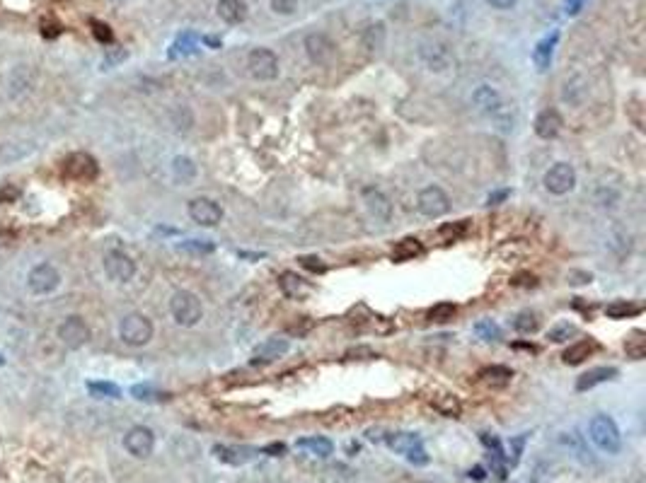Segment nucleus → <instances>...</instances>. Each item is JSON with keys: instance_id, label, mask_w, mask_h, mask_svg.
Instances as JSON below:
<instances>
[{"instance_id": "nucleus-52", "label": "nucleus", "mask_w": 646, "mask_h": 483, "mask_svg": "<svg viewBox=\"0 0 646 483\" xmlns=\"http://www.w3.org/2000/svg\"><path fill=\"white\" fill-rule=\"evenodd\" d=\"M262 452L269 454V457H281V454H286V445H283V443H272V445H267Z\"/></svg>"}, {"instance_id": "nucleus-5", "label": "nucleus", "mask_w": 646, "mask_h": 483, "mask_svg": "<svg viewBox=\"0 0 646 483\" xmlns=\"http://www.w3.org/2000/svg\"><path fill=\"white\" fill-rule=\"evenodd\" d=\"M247 68H250V75L254 77V80L272 82L278 77V56L272 49L256 46V49L250 51V56H247Z\"/></svg>"}, {"instance_id": "nucleus-14", "label": "nucleus", "mask_w": 646, "mask_h": 483, "mask_svg": "<svg viewBox=\"0 0 646 483\" xmlns=\"http://www.w3.org/2000/svg\"><path fill=\"white\" fill-rule=\"evenodd\" d=\"M303 49H305V53H308L310 61L318 63V66H324V63H329V61H332V56H334V44H332V39H329L327 34H322V32H313V34L305 36Z\"/></svg>"}, {"instance_id": "nucleus-29", "label": "nucleus", "mask_w": 646, "mask_h": 483, "mask_svg": "<svg viewBox=\"0 0 646 483\" xmlns=\"http://www.w3.org/2000/svg\"><path fill=\"white\" fill-rule=\"evenodd\" d=\"M433 408L446 418H457L462 413V404L455 394H438L433 399Z\"/></svg>"}, {"instance_id": "nucleus-44", "label": "nucleus", "mask_w": 646, "mask_h": 483, "mask_svg": "<svg viewBox=\"0 0 646 483\" xmlns=\"http://www.w3.org/2000/svg\"><path fill=\"white\" fill-rule=\"evenodd\" d=\"M574 331L576 329L571 324H559V326H554V329H549L547 338H549V341H554V343H562V341H566V338H569Z\"/></svg>"}, {"instance_id": "nucleus-30", "label": "nucleus", "mask_w": 646, "mask_h": 483, "mask_svg": "<svg viewBox=\"0 0 646 483\" xmlns=\"http://www.w3.org/2000/svg\"><path fill=\"white\" fill-rule=\"evenodd\" d=\"M387 445H390L395 452L407 454L409 449L419 447L421 438L416 435V432H395V435H387Z\"/></svg>"}, {"instance_id": "nucleus-39", "label": "nucleus", "mask_w": 646, "mask_h": 483, "mask_svg": "<svg viewBox=\"0 0 646 483\" xmlns=\"http://www.w3.org/2000/svg\"><path fill=\"white\" fill-rule=\"evenodd\" d=\"M475 334H477L482 341H499V338H501V326L492 319H482L475 324Z\"/></svg>"}, {"instance_id": "nucleus-46", "label": "nucleus", "mask_w": 646, "mask_h": 483, "mask_svg": "<svg viewBox=\"0 0 646 483\" xmlns=\"http://www.w3.org/2000/svg\"><path fill=\"white\" fill-rule=\"evenodd\" d=\"M39 29H41V36H44V39H56V36L63 32V27L58 25L56 20H44Z\"/></svg>"}, {"instance_id": "nucleus-28", "label": "nucleus", "mask_w": 646, "mask_h": 483, "mask_svg": "<svg viewBox=\"0 0 646 483\" xmlns=\"http://www.w3.org/2000/svg\"><path fill=\"white\" fill-rule=\"evenodd\" d=\"M419 254H424V245H421L419 239L407 237V239H402V242H397L390 256H392V261H409Z\"/></svg>"}, {"instance_id": "nucleus-37", "label": "nucleus", "mask_w": 646, "mask_h": 483, "mask_svg": "<svg viewBox=\"0 0 646 483\" xmlns=\"http://www.w3.org/2000/svg\"><path fill=\"white\" fill-rule=\"evenodd\" d=\"M88 392L95 399H119L121 397V389L112 382H88Z\"/></svg>"}, {"instance_id": "nucleus-20", "label": "nucleus", "mask_w": 646, "mask_h": 483, "mask_svg": "<svg viewBox=\"0 0 646 483\" xmlns=\"http://www.w3.org/2000/svg\"><path fill=\"white\" fill-rule=\"evenodd\" d=\"M215 12H218V17H221L226 25H240L247 17V5H245V0H218Z\"/></svg>"}, {"instance_id": "nucleus-34", "label": "nucleus", "mask_w": 646, "mask_h": 483, "mask_svg": "<svg viewBox=\"0 0 646 483\" xmlns=\"http://www.w3.org/2000/svg\"><path fill=\"white\" fill-rule=\"evenodd\" d=\"M131 397H134L136 401L153 404V401H163V399H167V394L160 392L158 386H153V384H134L131 386Z\"/></svg>"}, {"instance_id": "nucleus-21", "label": "nucleus", "mask_w": 646, "mask_h": 483, "mask_svg": "<svg viewBox=\"0 0 646 483\" xmlns=\"http://www.w3.org/2000/svg\"><path fill=\"white\" fill-rule=\"evenodd\" d=\"M559 41V32H552V34L542 36V39L535 44V51H533V61L535 66H538V71H547L549 63H552V56H554V46H557Z\"/></svg>"}, {"instance_id": "nucleus-43", "label": "nucleus", "mask_w": 646, "mask_h": 483, "mask_svg": "<svg viewBox=\"0 0 646 483\" xmlns=\"http://www.w3.org/2000/svg\"><path fill=\"white\" fill-rule=\"evenodd\" d=\"M90 27H93V34L97 41H102V44H112L114 41V32L112 27L107 25V22L102 20H90Z\"/></svg>"}, {"instance_id": "nucleus-27", "label": "nucleus", "mask_w": 646, "mask_h": 483, "mask_svg": "<svg viewBox=\"0 0 646 483\" xmlns=\"http://www.w3.org/2000/svg\"><path fill=\"white\" fill-rule=\"evenodd\" d=\"M385 36H387V29H385L383 22H370L368 27L363 29L361 39H363V46L370 49V51H380L385 46Z\"/></svg>"}, {"instance_id": "nucleus-33", "label": "nucleus", "mask_w": 646, "mask_h": 483, "mask_svg": "<svg viewBox=\"0 0 646 483\" xmlns=\"http://www.w3.org/2000/svg\"><path fill=\"white\" fill-rule=\"evenodd\" d=\"M199 46V36L191 34V32H184L182 36H177V41L172 44V51H169V58H180V56H189V53L196 51Z\"/></svg>"}, {"instance_id": "nucleus-25", "label": "nucleus", "mask_w": 646, "mask_h": 483, "mask_svg": "<svg viewBox=\"0 0 646 483\" xmlns=\"http://www.w3.org/2000/svg\"><path fill=\"white\" fill-rule=\"evenodd\" d=\"M278 288H281L283 295L293 297V300H298V297H303L305 293H308V285H305V280L300 278L298 273H291V271L281 273V278H278Z\"/></svg>"}, {"instance_id": "nucleus-3", "label": "nucleus", "mask_w": 646, "mask_h": 483, "mask_svg": "<svg viewBox=\"0 0 646 483\" xmlns=\"http://www.w3.org/2000/svg\"><path fill=\"white\" fill-rule=\"evenodd\" d=\"M119 338H121L126 346L141 348L145 343H150L153 338V324L145 314H139V312H131L121 319L119 324Z\"/></svg>"}, {"instance_id": "nucleus-41", "label": "nucleus", "mask_w": 646, "mask_h": 483, "mask_svg": "<svg viewBox=\"0 0 646 483\" xmlns=\"http://www.w3.org/2000/svg\"><path fill=\"white\" fill-rule=\"evenodd\" d=\"M172 123L180 133H189L191 126H194V114L189 112V107H177L172 112Z\"/></svg>"}, {"instance_id": "nucleus-10", "label": "nucleus", "mask_w": 646, "mask_h": 483, "mask_svg": "<svg viewBox=\"0 0 646 483\" xmlns=\"http://www.w3.org/2000/svg\"><path fill=\"white\" fill-rule=\"evenodd\" d=\"M104 273L114 283H128L136 275V261L119 249H112L104 254Z\"/></svg>"}, {"instance_id": "nucleus-13", "label": "nucleus", "mask_w": 646, "mask_h": 483, "mask_svg": "<svg viewBox=\"0 0 646 483\" xmlns=\"http://www.w3.org/2000/svg\"><path fill=\"white\" fill-rule=\"evenodd\" d=\"M189 218L196 225H204V227H215V225L223 220V208L215 201L211 199H194L189 201Z\"/></svg>"}, {"instance_id": "nucleus-26", "label": "nucleus", "mask_w": 646, "mask_h": 483, "mask_svg": "<svg viewBox=\"0 0 646 483\" xmlns=\"http://www.w3.org/2000/svg\"><path fill=\"white\" fill-rule=\"evenodd\" d=\"M196 174H199V167H196L191 158H187V155H177V158L172 160V177H175L177 182L189 184L196 179Z\"/></svg>"}, {"instance_id": "nucleus-55", "label": "nucleus", "mask_w": 646, "mask_h": 483, "mask_svg": "<svg viewBox=\"0 0 646 483\" xmlns=\"http://www.w3.org/2000/svg\"><path fill=\"white\" fill-rule=\"evenodd\" d=\"M126 56H128V53L123 51V49H121V51H112V53L107 56V61H104V66H112V63H121Z\"/></svg>"}, {"instance_id": "nucleus-22", "label": "nucleus", "mask_w": 646, "mask_h": 483, "mask_svg": "<svg viewBox=\"0 0 646 483\" xmlns=\"http://www.w3.org/2000/svg\"><path fill=\"white\" fill-rule=\"evenodd\" d=\"M215 459L230 464V467H240V464H247L252 457H254V449L250 447H230V445H215L213 447Z\"/></svg>"}, {"instance_id": "nucleus-56", "label": "nucleus", "mask_w": 646, "mask_h": 483, "mask_svg": "<svg viewBox=\"0 0 646 483\" xmlns=\"http://www.w3.org/2000/svg\"><path fill=\"white\" fill-rule=\"evenodd\" d=\"M300 264L308 266L310 271H324V264H320V259H308L305 256V259H300Z\"/></svg>"}, {"instance_id": "nucleus-59", "label": "nucleus", "mask_w": 646, "mask_h": 483, "mask_svg": "<svg viewBox=\"0 0 646 483\" xmlns=\"http://www.w3.org/2000/svg\"><path fill=\"white\" fill-rule=\"evenodd\" d=\"M206 44L208 46H213V49H221V39H213V36H206Z\"/></svg>"}, {"instance_id": "nucleus-31", "label": "nucleus", "mask_w": 646, "mask_h": 483, "mask_svg": "<svg viewBox=\"0 0 646 483\" xmlns=\"http://www.w3.org/2000/svg\"><path fill=\"white\" fill-rule=\"evenodd\" d=\"M177 251L191 254V256H208L215 251V245L211 239H184V242L177 245Z\"/></svg>"}, {"instance_id": "nucleus-24", "label": "nucleus", "mask_w": 646, "mask_h": 483, "mask_svg": "<svg viewBox=\"0 0 646 483\" xmlns=\"http://www.w3.org/2000/svg\"><path fill=\"white\" fill-rule=\"evenodd\" d=\"M479 382L487 386H492V389H501V386H506L508 382H511L513 372L508 370V367L503 365H492V367H484V370H479Z\"/></svg>"}, {"instance_id": "nucleus-32", "label": "nucleus", "mask_w": 646, "mask_h": 483, "mask_svg": "<svg viewBox=\"0 0 646 483\" xmlns=\"http://www.w3.org/2000/svg\"><path fill=\"white\" fill-rule=\"evenodd\" d=\"M298 447H303V449H308L310 454H315V457H329V454L334 452V445H332V440H327V438H303V440H298Z\"/></svg>"}, {"instance_id": "nucleus-54", "label": "nucleus", "mask_w": 646, "mask_h": 483, "mask_svg": "<svg viewBox=\"0 0 646 483\" xmlns=\"http://www.w3.org/2000/svg\"><path fill=\"white\" fill-rule=\"evenodd\" d=\"M487 3L494 10H511V8L516 5V0H487Z\"/></svg>"}, {"instance_id": "nucleus-58", "label": "nucleus", "mask_w": 646, "mask_h": 483, "mask_svg": "<svg viewBox=\"0 0 646 483\" xmlns=\"http://www.w3.org/2000/svg\"><path fill=\"white\" fill-rule=\"evenodd\" d=\"M346 356L349 358L351 356H373V351H370V348H356V351H349Z\"/></svg>"}, {"instance_id": "nucleus-17", "label": "nucleus", "mask_w": 646, "mask_h": 483, "mask_svg": "<svg viewBox=\"0 0 646 483\" xmlns=\"http://www.w3.org/2000/svg\"><path fill=\"white\" fill-rule=\"evenodd\" d=\"M562 126H564V121H562V114L557 112V109H545V112H540L538 116H535V136L542 138V140H552V138L559 136V131H562Z\"/></svg>"}, {"instance_id": "nucleus-9", "label": "nucleus", "mask_w": 646, "mask_h": 483, "mask_svg": "<svg viewBox=\"0 0 646 483\" xmlns=\"http://www.w3.org/2000/svg\"><path fill=\"white\" fill-rule=\"evenodd\" d=\"M123 449L136 459H148L155 449L153 430L145 425H134L123 435Z\"/></svg>"}, {"instance_id": "nucleus-11", "label": "nucleus", "mask_w": 646, "mask_h": 483, "mask_svg": "<svg viewBox=\"0 0 646 483\" xmlns=\"http://www.w3.org/2000/svg\"><path fill=\"white\" fill-rule=\"evenodd\" d=\"M472 104L477 109L479 114L489 119H501L506 114V107H503V99L499 95L497 87L492 85H479L477 90L472 92Z\"/></svg>"}, {"instance_id": "nucleus-40", "label": "nucleus", "mask_w": 646, "mask_h": 483, "mask_svg": "<svg viewBox=\"0 0 646 483\" xmlns=\"http://www.w3.org/2000/svg\"><path fill=\"white\" fill-rule=\"evenodd\" d=\"M457 307L453 305V302H438V305L431 307L429 312V319L436 321V324H443V321H451L453 317H455Z\"/></svg>"}, {"instance_id": "nucleus-45", "label": "nucleus", "mask_w": 646, "mask_h": 483, "mask_svg": "<svg viewBox=\"0 0 646 483\" xmlns=\"http://www.w3.org/2000/svg\"><path fill=\"white\" fill-rule=\"evenodd\" d=\"M272 3V10L276 12V15H293V12L298 10V3L300 0H269Z\"/></svg>"}, {"instance_id": "nucleus-23", "label": "nucleus", "mask_w": 646, "mask_h": 483, "mask_svg": "<svg viewBox=\"0 0 646 483\" xmlns=\"http://www.w3.org/2000/svg\"><path fill=\"white\" fill-rule=\"evenodd\" d=\"M595 351H598V343H595L593 338H584V341L571 343L564 351V356H562V360H564L566 365H581V362L593 356Z\"/></svg>"}, {"instance_id": "nucleus-19", "label": "nucleus", "mask_w": 646, "mask_h": 483, "mask_svg": "<svg viewBox=\"0 0 646 483\" xmlns=\"http://www.w3.org/2000/svg\"><path fill=\"white\" fill-rule=\"evenodd\" d=\"M617 377V367H593V370L584 372V375L576 380V392H588L593 386L603 384V382H610Z\"/></svg>"}, {"instance_id": "nucleus-51", "label": "nucleus", "mask_w": 646, "mask_h": 483, "mask_svg": "<svg viewBox=\"0 0 646 483\" xmlns=\"http://www.w3.org/2000/svg\"><path fill=\"white\" fill-rule=\"evenodd\" d=\"M586 3H588V0H564V12H566L569 17L579 15V12L584 10Z\"/></svg>"}, {"instance_id": "nucleus-48", "label": "nucleus", "mask_w": 646, "mask_h": 483, "mask_svg": "<svg viewBox=\"0 0 646 483\" xmlns=\"http://www.w3.org/2000/svg\"><path fill=\"white\" fill-rule=\"evenodd\" d=\"M525 440H528V432H523V435H518V438L511 440V449H513L511 464H518L521 454H523V447H525Z\"/></svg>"}, {"instance_id": "nucleus-49", "label": "nucleus", "mask_w": 646, "mask_h": 483, "mask_svg": "<svg viewBox=\"0 0 646 483\" xmlns=\"http://www.w3.org/2000/svg\"><path fill=\"white\" fill-rule=\"evenodd\" d=\"M17 199H20V188L17 186L8 184V186L0 188V203H15Z\"/></svg>"}, {"instance_id": "nucleus-36", "label": "nucleus", "mask_w": 646, "mask_h": 483, "mask_svg": "<svg viewBox=\"0 0 646 483\" xmlns=\"http://www.w3.org/2000/svg\"><path fill=\"white\" fill-rule=\"evenodd\" d=\"M639 312H641L639 305H632V302L627 300H617L606 307V314L610 317V319H627V317H636Z\"/></svg>"}, {"instance_id": "nucleus-57", "label": "nucleus", "mask_w": 646, "mask_h": 483, "mask_svg": "<svg viewBox=\"0 0 646 483\" xmlns=\"http://www.w3.org/2000/svg\"><path fill=\"white\" fill-rule=\"evenodd\" d=\"M470 478H475V481H484V469L482 467H475L470 471Z\"/></svg>"}, {"instance_id": "nucleus-16", "label": "nucleus", "mask_w": 646, "mask_h": 483, "mask_svg": "<svg viewBox=\"0 0 646 483\" xmlns=\"http://www.w3.org/2000/svg\"><path fill=\"white\" fill-rule=\"evenodd\" d=\"M363 203H366V208H368V213L373 215L375 220H380V223H387V220L392 218V203H390V199L380 191V188L366 186L363 188Z\"/></svg>"}, {"instance_id": "nucleus-53", "label": "nucleus", "mask_w": 646, "mask_h": 483, "mask_svg": "<svg viewBox=\"0 0 646 483\" xmlns=\"http://www.w3.org/2000/svg\"><path fill=\"white\" fill-rule=\"evenodd\" d=\"M506 199H508V188H501V191L489 193L487 203H489V206H497V203H501V201H506Z\"/></svg>"}, {"instance_id": "nucleus-4", "label": "nucleus", "mask_w": 646, "mask_h": 483, "mask_svg": "<svg viewBox=\"0 0 646 483\" xmlns=\"http://www.w3.org/2000/svg\"><path fill=\"white\" fill-rule=\"evenodd\" d=\"M61 174L71 182H95L99 174V164L88 153H71L61 162Z\"/></svg>"}, {"instance_id": "nucleus-6", "label": "nucleus", "mask_w": 646, "mask_h": 483, "mask_svg": "<svg viewBox=\"0 0 646 483\" xmlns=\"http://www.w3.org/2000/svg\"><path fill=\"white\" fill-rule=\"evenodd\" d=\"M416 208L426 218H441L451 210V199L441 186H426L416 196Z\"/></svg>"}, {"instance_id": "nucleus-15", "label": "nucleus", "mask_w": 646, "mask_h": 483, "mask_svg": "<svg viewBox=\"0 0 646 483\" xmlns=\"http://www.w3.org/2000/svg\"><path fill=\"white\" fill-rule=\"evenodd\" d=\"M419 58L426 63V68H429V71H436V73L448 71V68H451V63H453V56H451V51H448V46L438 44V41L421 44Z\"/></svg>"}, {"instance_id": "nucleus-35", "label": "nucleus", "mask_w": 646, "mask_h": 483, "mask_svg": "<svg viewBox=\"0 0 646 483\" xmlns=\"http://www.w3.org/2000/svg\"><path fill=\"white\" fill-rule=\"evenodd\" d=\"M625 353H627V358H632V360H644V358H646V336H644V331H634V334H632V338H627V341H625Z\"/></svg>"}, {"instance_id": "nucleus-42", "label": "nucleus", "mask_w": 646, "mask_h": 483, "mask_svg": "<svg viewBox=\"0 0 646 483\" xmlns=\"http://www.w3.org/2000/svg\"><path fill=\"white\" fill-rule=\"evenodd\" d=\"M467 230H470V220H457V223L453 225H443L441 230H438V234H441L443 239H460L467 234Z\"/></svg>"}, {"instance_id": "nucleus-47", "label": "nucleus", "mask_w": 646, "mask_h": 483, "mask_svg": "<svg viewBox=\"0 0 646 483\" xmlns=\"http://www.w3.org/2000/svg\"><path fill=\"white\" fill-rule=\"evenodd\" d=\"M405 457L409 459V464H414V467H424V464H429V454H426L424 445H419V447L409 449V452H407Z\"/></svg>"}, {"instance_id": "nucleus-1", "label": "nucleus", "mask_w": 646, "mask_h": 483, "mask_svg": "<svg viewBox=\"0 0 646 483\" xmlns=\"http://www.w3.org/2000/svg\"><path fill=\"white\" fill-rule=\"evenodd\" d=\"M588 432H590V440H593V445L600 449V452L606 454H620L622 449V435H620V428L615 425V421H612L610 416H593V421H590L588 425Z\"/></svg>"}, {"instance_id": "nucleus-7", "label": "nucleus", "mask_w": 646, "mask_h": 483, "mask_svg": "<svg viewBox=\"0 0 646 483\" xmlns=\"http://www.w3.org/2000/svg\"><path fill=\"white\" fill-rule=\"evenodd\" d=\"M545 188L552 196H564V193L574 191L576 186V169L569 162H557L545 172Z\"/></svg>"}, {"instance_id": "nucleus-8", "label": "nucleus", "mask_w": 646, "mask_h": 483, "mask_svg": "<svg viewBox=\"0 0 646 483\" xmlns=\"http://www.w3.org/2000/svg\"><path fill=\"white\" fill-rule=\"evenodd\" d=\"M61 285V273L51 264H39L27 273V288L34 295H51Z\"/></svg>"}, {"instance_id": "nucleus-12", "label": "nucleus", "mask_w": 646, "mask_h": 483, "mask_svg": "<svg viewBox=\"0 0 646 483\" xmlns=\"http://www.w3.org/2000/svg\"><path fill=\"white\" fill-rule=\"evenodd\" d=\"M56 334H58V341L66 348H71V351H77V348H82L90 341V329L80 317H66V319L58 324Z\"/></svg>"}, {"instance_id": "nucleus-18", "label": "nucleus", "mask_w": 646, "mask_h": 483, "mask_svg": "<svg viewBox=\"0 0 646 483\" xmlns=\"http://www.w3.org/2000/svg\"><path fill=\"white\" fill-rule=\"evenodd\" d=\"M288 348H291V343H288V338H267L264 343H259V346L254 348V353H252V362H274L278 360V358H283L288 353Z\"/></svg>"}, {"instance_id": "nucleus-2", "label": "nucleus", "mask_w": 646, "mask_h": 483, "mask_svg": "<svg viewBox=\"0 0 646 483\" xmlns=\"http://www.w3.org/2000/svg\"><path fill=\"white\" fill-rule=\"evenodd\" d=\"M169 314H172V319L180 326L191 329V326L199 324L201 317H204V307H201V300L194 293H189V290H177L175 295H172V300H169Z\"/></svg>"}, {"instance_id": "nucleus-60", "label": "nucleus", "mask_w": 646, "mask_h": 483, "mask_svg": "<svg viewBox=\"0 0 646 483\" xmlns=\"http://www.w3.org/2000/svg\"><path fill=\"white\" fill-rule=\"evenodd\" d=\"M0 365H5V358H3V353H0Z\"/></svg>"}, {"instance_id": "nucleus-50", "label": "nucleus", "mask_w": 646, "mask_h": 483, "mask_svg": "<svg viewBox=\"0 0 646 483\" xmlns=\"http://www.w3.org/2000/svg\"><path fill=\"white\" fill-rule=\"evenodd\" d=\"M566 278H569L571 285H586V283H590V280H593V275L586 273V271H571Z\"/></svg>"}, {"instance_id": "nucleus-38", "label": "nucleus", "mask_w": 646, "mask_h": 483, "mask_svg": "<svg viewBox=\"0 0 646 483\" xmlns=\"http://www.w3.org/2000/svg\"><path fill=\"white\" fill-rule=\"evenodd\" d=\"M538 326H540V319H538V314H535V312H521V314L513 319V329L518 331V334H523V336L535 334V331H538Z\"/></svg>"}]
</instances>
